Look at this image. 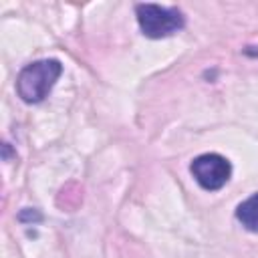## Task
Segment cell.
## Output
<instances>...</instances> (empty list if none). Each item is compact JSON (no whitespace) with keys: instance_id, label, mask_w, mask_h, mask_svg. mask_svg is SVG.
Segmentation results:
<instances>
[{"instance_id":"1","label":"cell","mask_w":258,"mask_h":258,"mask_svg":"<svg viewBox=\"0 0 258 258\" xmlns=\"http://www.w3.org/2000/svg\"><path fill=\"white\" fill-rule=\"evenodd\" d=\"M62 75V64L56 58H42L26 64L16 77V91L24 103H40L52 91Z\"/></svg>"},{"instance_id":"2","label":"cell","mask_w":258,"mask_h":258,"mask_svg":"<svg viewBox=\"0 0 258 258\" xmlns=\"http://www.w3.org/2000/svg\"><path fill=\"white\" fill-rule=\"evenodd\" d=\"M139 28L149 38H165L173 32L181 30L185 18L175 6H159V4H137L135 6Z\"/></svg>"},{"instance_id":"3","label":"cell","mask_w":258,"mask_h":258,"mask_svg":"<svg viewBox=\"0 0 258 258\" xmlns=\"http://www.w3.org/2000/svg\"><path fill=\"white\" fill-rule=\"evenodd\" d=\"M189 171H191L194 179L204 189L216 191V189H220L228 183V179L232 175V165L220 153H204V155H198L191 161Z\"/></svg>"},{"instance_id":"4","label":"cell","mask_w":258,"mask_h":258,"mask_svg":"<svg viewBox=\"0 0 258 258\" xmlns=\"http://www.w3.org/2000/svg\"><path fill=\"white\" fill-rule=\"evenodd\" d=\"M236 218L248 232L258 234V194L250 196L236 208Z\"/></svg>"}]
</instances>
